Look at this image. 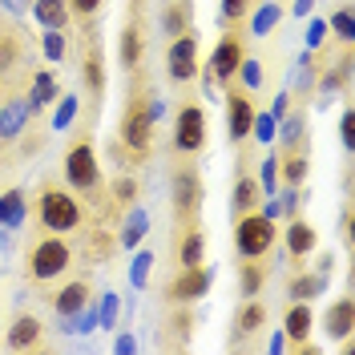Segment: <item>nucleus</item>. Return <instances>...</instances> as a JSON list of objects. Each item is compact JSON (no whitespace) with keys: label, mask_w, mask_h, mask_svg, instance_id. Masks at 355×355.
Here are the masks:
<instances>
[{"label":"nucleus","mask_w":355,"mask_h":355,"mask_svg":"<svg viewBox=\"0 0 355 355\" xmlns=\"http://www.w3.org/2000/svg\"><path fill=\"white\" fill-rule=\"evenodd\" d=\"M150 89L137 77L130 85V97H125V110H121V125H117V141H121V154L130 162H141L154 146V113H150Z\"/></svg>","instance_id":"f257e3e1"},{"label":"nucleus","mask_w":355,"mask_h":355,"mask_svg":"<svg viewBox=\"0 0 355 355\" xmlns=\"http://www.w3.org/2000/svg\"><path fill=\"white\" fill-rule=\"evenodd\" d=\"M327 28H331V33H335L343 44H352V41H355V17H352V8H339V12H331Z\"/></svg>","instance_id":"4c0bfd02"},{"label":"nucleus","mask_w":355,"mask_h":355,"mask_svg":"<svg viewBox=\"0 0 355 355\" xmlns=\"http://www.w3.org/2000/svg\"><path fill=\"white\" fill-rule=\"evenodd\" d=\"M323 327H327V335L331 339H339V343H347L355 331V299H335L331 307H327V315H323Z\"/></svg>","instance_id":"2eb2a0df"},{"label":"nucleus","mask_w":355,"mask_h":355,"mask_svg":"<svg viewBox=\"0 0 355 355\" xmlns=\"http://www.w3.org/2000/svg\"><path fill=\"white\" fill-rule=\"evenodd\" d=\"M89 299H93V291H89L85 279H73V283H65V287L53 295V311L61 315V319H73L77 311L85 307Z\"/></svg>","instance_id":"6ab92c4d"},{"label":"nucleus","mask_w":355,"mask_h":355,"mask_svg":"<svg viewBox=\"0 0 355 355\" xmlns=\"http://www.w3.org/2000/svg\"><path fill=\"white\" fill-rule=\"evenodd\" d=\"M113 246H117V243H113L110 234H105V230L97 226V230H89V250H85V259H89V263H105Z\"/></svg>","instance_id":"e433bc0d"},{"label":"nucleus","mask_w":355,"mask_h":355,"mask_svg":"<svg viewBox=\"0 0 355 355\" xmlns=\"http://www.w3.org/2000/svg\"><path fill=\"white\" fill-rule=\"evenodd\" d=\"M287 110H291V93H279V97H275V105H270V117L279 121V117H287Z\"/></svg>","instance_id":"3c124183"},{"label":"nucleus","mask_w":355,"mask_h":355,"mask_svg":"<svg viewBox=\"0 0 355 355\" xmlns=\"http://www.w3.org/2000/svg\"><path fill=\"white\" fill-rule=\"evenodd\" d=\"M266 327V303H259V299H246L243 307H239V315H234V331H239V339L234 343H243L246 335H259Z\"/></svg>","instance_id":"4be33fe9"},{"label":"nucleus","mask_w":355,"mask_h":355,"mask_svg":"<svg viewBox=\"0 0 355 355\" xmlns=\"http://www.w3.org/2000/svg\"><path fill=\"white\" fill-rule=\"evenodd\" d=\"M299 202H303V186H287V194L279 198V214L295 218V214H299Z\"/></svg>","instance_id":"de8ad7c7"},{"label":"nucleus","mask_w":355,"mask_h":355,"mask_svg":"<svg viewBox=\"0 0 355 355\" xmlns=\"http://www.w3.org/2000/svg\"><path fill=\"white\" fill-rule=\"evenodd\" d=\"M275 141H283V150H307V113L287 110V117H279L275 125Z\"/></svg>","instance_id":"a211bd4d"},{"label":"nucleus","mask_w":355,"mask_h":355,"mask_svg":"<svg viewBox=\"0 0 355 355\" xmlns=\"http://www.w3.org/2000/svg\"><path fill=\"white\" fill-rule=\"evenodd\" d=\"M339 137H343L347 150H355V110L343 113V121H339Z\"/></svg>","instance_id":"09e8293b"},{"label":"nucleus","mask_w":355,"mask_h":355,"mask_svg":"<svg viewBox=\"0 0 355 355\" xmlns=\"http://www.w3.org/2000/svg\"><path fill=\"white\" fill-rule=\"evenodd\" d=\"M202 259H206V234H202V226H186L182 230V246H178V263L198 266Z\"/></svg>","instance_id":"bb28decb"},{"label":"nucleus","mask_w":355,"mask_h":355,"mask_svg":"<svg viewBox=\"0 0 355 355\" xmlns=\"http://www.w3.org/2000/svg\"><path fill=\"white\" fill-rule=\"evenodd\" d=\"M266 279H270V266L259 263V259H246L243 270H239V291H243L246 299H254L266 287Z\"/></svg>","instance_id":"cd10ccee"},{"label":"nucleus","mask_w":355,"mask_h":355,"mask_svg":"<svg viewBox=\"0 0 355 355\" xmlns=\"http://www.w3.org/2000/svg\"><path fill=\"white\" fill-rule=\"evenodd\" d=\"M41 53L57 65V61H65V53H69V37H65V28H44V37H41Z\"/></svg>","instance_id":"f704fd0d"},{"label":"nucleus","mask_w":355,"mask_h":355,"mask_svg":"<svg viewBox=\"0 0 355 355\" xmlns=\"http://www.w3.org/2000/svg\"><path fill=\"white\" fill-rule=\"evenodd\" d=\"M117 311H121V299L113 291H101V303H97V327L101 331H113L117 327Z\"/></svg>","instance_id":"c9c22d12"},{"label":"nucleus","mask_w":355,"mask_h":355,"mask_svg":"<svg viewBox=\"0 0 355 355\" xmlns=\"http://www.w3.org/2000/svg\"><path fill=\"white\" fill-rule=\"evenodd\" d=\"M190 21H194L190 0H166V8H162V33L166 37H182L190 28Z\"/></svg>","instance_id":"393cba45"},{"label":"nucleus","mask_w":355,"mask_h":355,"mask_svg":"<svg viewBox=\"0 0 355 355\" xmlns=\"http://www.w3.org/2000/svg\"><path fill=\"white\" fill-rule=\"evenodd\" d=\"M73 246H69L65 234H41L37 243L28 246V279L33 283H57V279H65L69 266H73Z\"/></svg>","instance_id":"7ed1b4c3"},{"label":"nucleus","mask_w":355,"mask_h":355,"mask_svg":"<svg viewBox=\"0 0 355 355\" xmlns=\"http://www.w3.org/2000/svg\"><path fill=\"white\" fill-rule=\"evenodd\" d=\"M37 214H41L44 230H53V234H69V230H81V222H85V206H81V198H77L69 186L44 182L41 186V202H37Z\"/></svg>","instance_id":"f03ea898"},{"label":"nucleus","mask_w":355,"mask_h":355,"mask_svg":"<svg viewBox=\"0 0 355 355\" xmlns=\"http://www.w3.org/2000/svg\"><path fill=\"white\" fill-rule=\"evenodd\" d=\"M77 97L69 93V97H57V113H53V130H69L73 121H77Z\"/></svg>","instance_id":"58836bf2"},{"label":"nucleus","mask_w":355,"mask_h":355,"mask_svg":"<svg viewBox=\"0 0 355 355\" xmlns=\"http://www.w3.org/2000/svg\"><path fill=\"white\" fill-rule=\"evenodd\" d=\"M315 275H335V254H319V263H315Z\"/></svg>","instance_id":"864d4df0"},{"label":"nucleus","mask_w":355,"mask_h":355,"mask_svg":"<svg viewBox=\"0 0 355 355\" xmlns=\"http://www.w3.org/2000/svg\"><path fill=\"white\" fill-rule=\"evenodd\" d=\"M202 198H206V186H202V178L194 166H178L174 170V214L182 222V230L186 226H202L198 214H202Z\"/></svg>","instance_id":"0eeeda50"},{"label":"nucleus","mask_w":355,"mask_h":355,"mask_svg":"<svg viewBox=\"0 0 355 355\" xmlns=\"http://www.w3.org/2000/svg\"><path fill=\"white\" fill-rule=\"evenodd\" d=\"M287 250H291V259H303V254L315 250V226L303 222L299 214L287 218Z\"/></svg>","instance_id":"5701e85b"},{"label":"nucleus","mask_w":355,"mask_h":355,"mask_svg":"<svg viewBox=\"0 0 355 355\" xmlns=\"http://www.w3.org/2000/svg\"><path fill=\"white\" fill-rule=\"evenodd\" d=\"M343 243H352V206L343 210Z\"/></svg>","instance_id":"6e6d98bb"},{"label":"nucleus","mask_w":355,"mask_h":355,"mask_svg":"<svg viewBox=\"0 0 355 355\" xmlns=\"http://www.w3.org/2000/svg\"><path fill=\"white\" fill-rule=\"evenodd\" d=\"M202 69V37L194 28H186L182 37L170 41L166 49V73H170V81L174 85H186V81H194Z\"/></svg>","instance_id":"423d86ee"},{"label":"nucleus","mask_w":355,"mask_h":355,"mask_svg":"<svg viewBox=\"0 0 355 355\" xmlns=\"http://www.w3.org/2000/svg\"><path fill=\"white\" fill-rule=\"evenodd\" d=\"M21 222H24V194L21 190H4L0 194V226L17 230Z\"/></svg>","instance_id":"2f4dec72"},{"label":"nucleus","mask_w":355,"mask_h":355,"mask_svg":"<svg viewBox=\"0 0 355 355\" xmlns=\"http://www.w3.org/2000/svg\"><path fill=\"white\" fill-rule=\"evenodd\" d=\"M307 150H283L279 157V174L287 178V186H303L307 182Z\"/></svg>","instance_id":"c756f323"},{"label":"nucleus","mask_w":355,"mask_h":355,"mask_svg":"<svg viewBox=\"0 0 355 355\" xmlns=\"http://www.w3.org/2000/svg\"><path fill=\"white\" fill-rule=\"evenodd\" d=\"M250 8H254V0H222V24H239L250 17Z\"/></svg>","instance_id":"79ce46f5"},{"label":"nucleus","mask_w":355,"mask_h":355,"mask_svg":"<svg viewBox=\"0 0 355 355\" xmlns=\"http://www.w3.org/2000/svg\"><path fill=\"white\" fill-rule=\"evenodd\" d=\"M275 239H279V226H275V218H266L263 210H246V214L234 218V246H239L243 259H266Z\"/></svg>","instance_id":"20e7f679"},{"label":"nucleus","mask_w":355,"mask_h":355,"mask_svg":"<svg viewBox=\"0 0 355 355\" xmlns=\"http://www.w3.org/2000/svg\"><path fill=\"white\" fill-rule=\"evenodd\" d=\"M279 21H283V8H279L275 0H266V4L254 8V17H250V33H254V37H266Z\"/></svg>","instance_id":"72a5a7b5"},{"label":"nucleus","mask_w":355,"mask_h":355,"mask_svg":"<svg viewBox=\"0 0 355 355\" xmlns=\"http://www.w3.org/2000/svg\"><path fill=\"white\" fill-rule=\"evenodd\" d=\"M28 101H24L21 93H12V97H4L0 101V146H8V141H17L24 130H28Z\"/></svg>","instance_id":"f8f14e48"},{"label":"nucleus","mask_w":355,"mask_h":355,"mask_svg":"<svg viewBox=\"0 0 355 355\" xmlns=\"http://www.w3.org/2000/svg\"><path fill=\"white\" fill-rule=\"evenodd\" d=\"M275 125H279V121H275L270 113H259V110H254V121H250V133H254L259 141H266V146H270V141H275Z\"/></svg>","instance_id":"c03bdc74"},{"label":"nucleus","mask_w":355,"mask_h":355,"mask_svg":"<svg viewBox=\"0 0 355 355\" xmlns=\"http://www.w3.org/2000/svg\"><path fill=\"white\" fill-rule=\"evenodd\" d=\"M57 97H61V85H57V77H53L49 69H37V73L28 77V93H24V101H28L33 117H37L44 105H53Z\"/></svg>","instance_id":"dca6fc26"},{"label":"nucleus","mask_w":355,"mask_h":355,"mask_svg":"<svg viewBox=\"0 0 355 355\" xmlns=\"http://www.w3.org/2000/svg\"><path fill=\"white\" fill-rule=\"evenodd\" d=\"M311 327H315V311L303 303V299H291L287 315H283V335H287V343L295 347V343H303L311 335Z\"/></svg>","instance_id":"f3484780"},{"label":"nucleus","mask_w":355,"mask_h":355,"mask_svg":"<svg viewBox=\"0 0 355 355\" xmlns=\"http://www.w3.org/2000/svg\"><path fill=\"white\" fill-rule=\"evenodd\" d=\"M146 230H150V214L141 210V206H133L130 218H125V226H121V239H117V246H125V250H133V246L146 239Z\"/></svg>","instance_id":"7c9ffc66"},{"label":"nucleus","mask_w":355,"mask_h":355,"mask_svg":"<svg viewBox=\"0 0 355 355\" xmlns=\"http://www.w3.org/2000/svg\"><path fill=\"white\" fill-rule=\"evenodd\" d=\"M266 347H270V352L279 355V352H287V335L279 331V335H270V343H266Z\"/></svg>","instance_id":"5fc2aeb1"},{"label":"nucleus","mask_w":355,"mask_h":355,"mask_svg":"<svg viewBox=\"0 0 355 355\" xmlns=\"http://www.w3.org/2000/svg\"><path fill=\"white\" fill-rule=\"evenodd\" d=\"M33 17L44 28H69V21H73L65 0H33Z\"/></svg>","instance_id":"a878e982"},{"label":"nucleus","mask_w":355,"mask_h":355,"mask_svg":"<svg viewBox=\"0 0 355 355\" xmlns=\"http://www.w3.org/2000/svg\"><path fill=\"white\" fill-rule=\"evenodd\" d=\"M263 206V186H259V178L250 174H239L234 182V194H230V210H234V218L246 214V210H259Z\"/></svg>","instance_id":"412c9836"},{"label":"nucleus","mask_w":355,"mask_h":355,"mask_svg":"<svg viewBox=\"0 0 355 355\" xmlns=\"http://www.w3.org/2000/svg\"><path fill=\"white\" fill-rule=\"evenodd\" d=\"M243 57H246V37L239 33V28H230V33L214 44L210 61H206L202 69L214 77V85H230V81H234V73H239V65H243Z\"/></svg>","instance_id":"6e6552de"},{"label":"nucleus","mask_w":355,"mask_h":355,"mask_svg":"<svg viewBox=\"0 0 355 355\" xmlns=\"http://www.w3.org/2000/svg\"><path fill=\"white\" fill-rule=\"evenodd\" d=\"M259 186H263V198L275 194V186H279V154H270L263 162V178H259Z\"/></svg>","instance_id":"a18cd8bd"},{"label":"nucleus","mask_w":355,"mask_h":355,"mask_svg":"<svg viewBox=\"0 0 355 355\" xmlns=\"http://www.w3.org/2000/svg\"><path fill=\"white\" fill-rule=\"evenodd\" d=\"M347 49H352V44H347ZM347 49H343V57H339L331 69L323 65V73H319V81H315V85H319L323 97H331V93H339V89L352 85V53H347Z\"/></svg>","instance_id":"aec40b11"},{"label":"nucleus","mask_w":355,"mask_h":355,"mask_svg":"<svg viewBox=\"0 0 355 355\" xmlns=\"http://www.w3.org/2000/svg\"><path fill=\"white\" fill-rule=\"evenodd\" d=\"M21 57H24V37L17 28H0V77H12Z\"/></svg>","instance_id":"b1692460"},{"label":"nucleus","mask_w":355,"mask_h":355,"mask_svg":"<svg viewBox=\"0 0 355 355\" xmlns=\"http://www.w3.org/2000/svg\"><path fill=\"white\" fill-rule=\"evenodd\" d=\"M21 4H33V0H21Z\"/></svg>","instance_id":"13d9d810"},{"label":"nucleus","mask_w":355,"mask_h":355,"mask_svg":"<svg viewBox=\"0 0 355 355\" xmlns=\"http://www.w3.org/2000/svg\"><path fill=\"white\" fill-rule=\"evenodd\" d=\"M234 81H239L243 89H259V85H263V61L243 57V65H239V73H234Z\"/></svg>","instance_id":"a19ab883"},{"label":"nucleus","mask_w":355,"mask_h":355,"mask_svg":"<svg viewBox=\"0 0 355 355\" xmlns=\"http://www.w3.org/2000/svg\"><path fill=\"white\" fill-rule=\"evenodd\" d=\"M327 41V21H311V28H307V49H319V44Z\"/></svg>","instance_id":"8fccbe9b"},{"label":"nucleus","mask_w":355,"mask_h":355,"mask_svg":"<svg viewBox=\"0 0 355 355\" xmlns=\"http://www.w3.org/2000/svg\"><path fill=\"white\" fill-rule=\"evenodd\" d=\"M141 53H146V37H141V24H125L121 28V65L130 69H137L141 65Z\"/></svg>","instance_id":"c85d7f7f"},{"label":"nucleus","mask_w":355,"mask_h":355,"mask_svg":"<svg viewBox=\"0 0 355 355\" xmlns=\"http://www.w3.org/2000/svg\"><path fill=\"white\" fill-rule=\"evenodd\" d=\"M113 202H117V206H133V198H137V178L133 174H121L117 178V182H113Z\"/></svg>","instance_id":"37998d69"},{"label":"nucleus","mask_w":355,"mask_h":355,"mask_svg":"<svg viewBox=\"0 0 355 355\" xmlns=\"http://www.w3.org/2000/svg\"><path fill=\"white\" fill-rule=\"evenodd\" d=\"M323 291H327V275H295V279H291V299L311 303V299H319Z\"/></svg>","instance_id":"473e14b6"},{"label":"nucleus","mask_w":355,"mask_h":355,"mask_svg":"<svg viewBox=\"0 0 355 355\" xmlns=\"http://www.w3.org/2000/svg\"><path fill=\"white\" fill-rule=\"evenodd\" d=\"M65 4H69V12H73V17H81V21H93V17L101 12V4H105V0H65Z\"/></svg>","instance_id":"49530a36"},{"label":"nucleus","mask_w":355,"mask_h":355,"mask_svg":"<svg viewBox=\"0 0 355 355\" xmlns=\"http://www.w3.org/2000/svg\"><path fill=\"white\" fill-rule=\"evenodd\" d=\"M81 77H85V89L89 97H105V53H101V44L93 41V33H89L85 41V61H81Z\"/></svg>","instance_id":"4468645a"},{"label":"nucleus","mask_w":355,"mask_h":355,"mask_svg":"<svg viewBox=\"0 0 355 355\" xmlns=\"http://www.w3.org/2000/svg\"><path fill=\"white\" fill-rule=\"evenodd\" d=\"M113 352H117V355H130V352H137V339H133V335H117Z\"/></svg>","instance_id":"603ef678"},{"label":"nucleus","mask_w":355,"mask_h":355,"mask_svg":"<svg viewBox=\"0 0 355 355\" xmlns=\"http://www.w3.org/2000/svg\"><path fill=\"white\" fill-rule=\"evenodd\" d=\"M150 266H154V254H150V250H137V254H133V266H130V283L137 291L146 287V283H150Z\"/></svg>","instance_id":"ea45409f"},{"label":"nucleus","mask_w":355,"mask_h":355,"mask_svg":"<svg viewBox=\"0 0 355 355\" xmlns=\"http://www.w3.org/2000/svg\"><path fill=\"white\" fill-rule=\"evenodd\" d=\"M214 283V270H206V266H182V275H178L174 283H170V303L174 307H190V303H198L202 295L210 291Z\"/></svg>","instance_id":"9b49d317"},{"label":"nucleus","mask_w":355,"mask_h":355,"mask_svg":"<svg viewBox=\"0 0 355 355\" xmlns=\"http://www.w3.org/2000/svg\"><path fill=\"white\" fill-rule=\"evenodd\" d=\"M250 121H254L250 89H243L239 81H230L226 85V133H230V141H246L250 137Z\"/></svg>","instance_id":"9d476101"},{"label":"nucleus","mask_w":355,"mask_h":355,"mask_svg":"<svg viewBox=\"0 0 355 355\" xmlns=\"http://www.w3.org/2000/svg\"><path fill=\"white\" fill-rule=\"evenodd\" d=\"M206 146V110L202 105H182L174 117V150L178 154H202Z\"/></svg>","instance_id":"1a4fd4ad"},{"label":"nucleus","mask_w":355,"mask_h":355,"mask_svg":"<svg viewBox=\"0 0 355 355\" xmlns=\"http://www.w3.org/2000/svg\"><path fill=\"white\" fill-rule=\"evenodd\" d=\"M61 170H65L69 190H77V194H93V190L101 186V166H97V150H93L89 137H77V141L69 146Z\"/></svg>","instance_id":"39448f33"},{"label":"nucleus","mask_w":355,"mask_h":355,"mask_svg":"<svg viewBox=\"0 0 355 355\" xmlns=\"http://www.w3.org/2000/svg\"><path fill=\"white\" fill-rule=\"evenodd\" d=\"M41 335H44V323L37 315H17L12 327L4 331V347L8 352H28V347H41Z\"/></svg>","instance_id":"ddd939ff"},{"label":"nucleus","mask_w":355,"mask_h":355,"mask_svg":"<svg viewBox=\"0 0 355 355\" xmlns=\"http://www.w3.org/2000/svg\"><path fill=\"white\" fill-rule=\"evenodd\" d=\"M311 4H315V0H295V17H307Z\"/></svg>","instance_id":"4d7b16f0"}]
</instances>
